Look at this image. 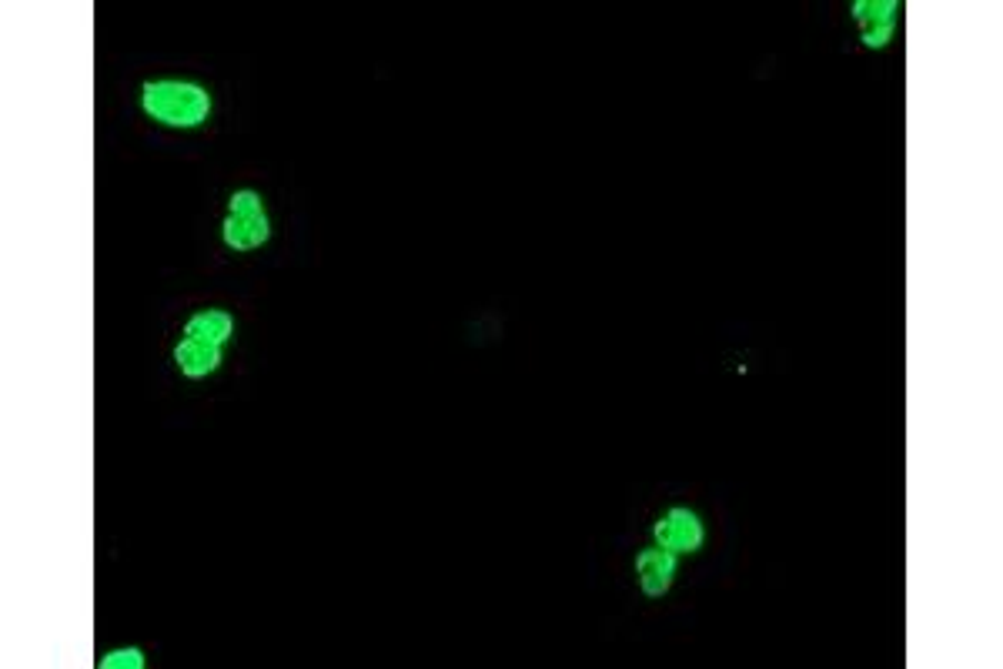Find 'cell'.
Returning a JSON list of instances; mask_svg holds the SVG:
<instances>
[{
	"label": "cell",
	"mask_w": 1003,
	"mask_h": 669,
	"mask_svg": "<svg viewBox=\"0 0 1003 669\" xmlns=\"http://www.w3.org/2000/svg\"><path fill=\"white\" fill-rule=\"evenodd\" d=\"M141 111L154 124H164V127H174V131H191V127H201L208 121L212 94H208V88H201L194 81H177V78L144 81Z\"/></svg>",
	"instance_id": "cell-1"
},
{
	"label": "cell",
	"mask_w": 1003,
	"mask_h": 669,
	"mask_svg": "<svg viewBox=\"0 0 1003 669\" xmlns=\"http://www.w3.org/2000/svg\"><path fill=\"white\" fill-rule=\"evenodd\" d=\"M272 238V222L265 198L252 188H242L228 198V218L222 225V241L232 251H255Z\"/></svg>",
	"instance_id": "cell-2"
},
{
	"label": "cell",
	"mask_w": 1003,
	"mask_h": 669,
	"mask_svg": "<svg viewBox=\"0 0 1003 669\" xmlns=\"http://www.w3.org/2000/svg\"><path fill=\"white\" fill-rule=\"evenodd\" d=\"M653 539H656V546H663L676 556H686V553H696L703 546L706 529H703V519L693 510L676 506L666 516H659V523L653 526Z\"/></svg>",
	"instance_id": "cell-3"
},
{
	"label": "cell",
	"mask_w": 1003,
	"mask_h": 669,
	"mask_svg": "<svg viewBox=\"0 0 1003 669\" xmlns=\"http://www.w3.org/2000/svg\"><path fill=\"white\" fill-rule=\"evenodd\" d=\"M676 569H679L676 553H669V549H663V546H649V549H643V553L636 556L639 586H643V593L653 596V599L669 593V586H673V579H676Z\"/></svg>",
	"instance_id": "cell-4"
},
{
	"label": "cell",
	"mask_w": 1003,
	"mask_h": 669,
	"mask_svg": "<svg viewBox=\"0 0 1003 669\" xmlns=\"http://www.w3.org/2000/svg\"><path fill=\"white\" fill-rule=\"evenodd\" d=\"M184 339L208 342V346H228L235 339V318L225 308H201L184 321Z\"/></svg>",
	"instance_id": "cell-5"
},
{
	"label": "cell",
	"mask_w": 1003,
	"mask_h": 669,
	"mask_svg": "<svg viewBox=\"0 0 1003 669\" xmlns=\"http://www.w3.org/2000/svg\"><path fill=\"white\" fill-rule=\"evenodd\" d=\"M225 362L218 346L208 342H194V339H181L174 346V366L181 369L184 379H208L212 372H218Z\"/></svg>",
	"instance_id": "cell-6"
},
{
	"label": "cell",
	"mask_w": 1003,
	"mask_h": 669,
	"mask_svg": "<svg viewBox=\"0 0 1003 669\" xmlns=\"http://www.w3.org/2000/svg\"><path fill=\"white\" fill-rule=\"evenodd\" d=\"M897 11H900L897 0H857V4H853V18H857V24L863 31L867 28L897 24Z\"/></svg>",
	"instance_id": "cell-7"
},
{
	"label": "cell",
	"mask_w": 1003,
	"mask_h": 669,
	"mask_svg": "<svg viewBox=\"0 0 1003 669\" xmlns=\"http://www.w3.org/2000/svg\"><path fill=\"white\" fill-rule=\"evenodd\" d=\"M101 669H141L144 666V652L137 646H124V649H111L98 659Z\"/></svg>",
	"instance_id": "cell-8"
},
{
	"label": "cell",
	"mask_w": 1003,
	"mask_h": 669,
	"mask_svg": "<svg viewBox=\"0 0 1003 669\" xmlns=\"http://www.w3.org/2000/svg\"><path fill=\"white\" fill-rule=\"evenodd\" d=\"M893 34H897V24H883V28H867V31H863V48H870V51H880V48H887V44L893 41Z\"/></svg>",
	"instance_id": "cell-9"
}]
</instances>
